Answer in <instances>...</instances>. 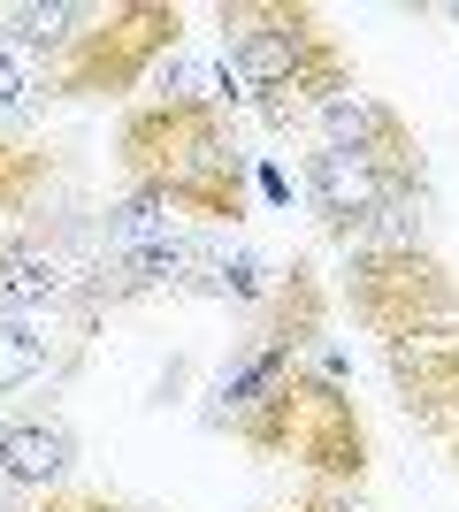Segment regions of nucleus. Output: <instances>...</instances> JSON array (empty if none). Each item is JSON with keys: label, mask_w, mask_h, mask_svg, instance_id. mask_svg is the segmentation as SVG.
<instances>
[{"label": "nucleus", "mask_w": 459, "mask_h": 512, "mask_svg": "<svg viewBox=\"0 0 459 512\" xmlns=\"http://www.w3.org/2000/svg\"><path fill=\"white\" fill-rule=\"evenodd\" d=\"M306 207L314 230L345 253L368 245H421L429 222V161H421L414 123L391 100L345 92L314 115V153H306Z\"/></svg>", "instance_id": "nucleus-1"}, {"label": "nucleus", "mask_w": 459, "mask_h": 512, "mask_svg": "<svg viewBox=\"0 0 459 512\" xmlns=\"http://www.w3.org/2000/svg\"><path fill=\"white\" fill-rule=\"evenodd\" d=\"M215 31H222V62L238 77V100L253 107L276 138L314 130V115H322L329 100L360 92L352 85L345 39H337L329 16L306 8V0H222Z\"/></svg>", "instance_id": "nucleus-2"}, {"label": "nucleus", "mask_w": 459, "mask_h": 512, "mask_svg": "<svg viewBox=\"0 0 459 512\" xmlns=\"http://www.w3.org/2000/svg\"><path fill=\"white\" fill-rule=\"evenodd\" d=\"M115 161L131 192L192 222H238L253 207V161L238 153V130L215 107H131L115 123Z\"/></svg>", "instance_id": "nucleus-3"}, {"label": "nucleus", "mask_w": 459, "mask_h": 512, "mask_svg": "<svg viewBox=\"0 0 459 512\" xmlns=\"http://www.w3.org/2000/svg\"><path fill=\"white\" fill-rule=\"evenodd\" d=\"M253 459H284V467L314 474L322 490H360L368 482V421H360V398L345 383H329L314 367H291L284 383L268 390L261 406H245L230 421Z\"/></svg>", "instance_id": "nucleus-4"}, {"label": "nucleus", "mask_w": 459, "mask_h": 512, "mask_svg": "<svg viewBox=\"0 0 459 512\" xmlns=\"http://www.w3.org/2000/svg\"><path fill=\"white\" fill-rule=\"evenodd\" d=\"M176 46H184V8L176 0H108L46 62L39 100H131V92L153 85V69Z\"/></svg>", "instance_id": "nucleus-5"}, {"label": "nucleus", "mask_w": 459, "mask_h": 512, "mask_svg": "<svg viewBox=\"0 0 459 512\" xmlns=\"http://www.w3.org/2000/svg\"><path fill=\"white\" fill-rule=\"evenodd\" d=\"M345 306L375 344H398L414 329L459 321V276L429 245H368L345 253Z\"/></svg>", "instance_id": "nucleus-6"}, {"label": "nucleus", "mask_w": 459, "mask_h": 512, "mask_svg": "<svg viewBox=\"0 0 459 512\" xmlns=\"http://www.w3.org/2000/svg\"><path fill=\"white\" fill-rule=\"evenodd\" d=\"M383 375H391L398 413L452 451L459 444V321H437V329L383 344Z\"/></svg>", "instance_id": "nucleus-7"}, {"label": "nucleus", "mask_w": 459, "mask_h": 512, "mask_svg": "<svg viewBox=\"0 0 459 512\" xmlns=\"http://www.w3.org/2000/svg\"><path fill=\"white\" fill-rule=\"evenodd\" d=\"M77 291V268L54 253L46 230H0V314H46V306H69Z\"/></svg>", "instance_id": "nucleus-8"}, {"label": "nucleus", "mask_w": 459, "mask_h": 512, "mask_svg": "<svg viewBox=\"0 0 459 512\" xmlns=\"http://www.w3.org/2000/svg\"><path fill=\"white\" fill-rule=\"evenodd\" d=\"M77 467V428L69 421H46V413H31V421H8L0 428V482L8 490H62V474Z\"/></svg>", "instance_id": "nucleus-9"}, {"label": "nucleus", "mask_w": 459, "mask_h": 512, "mask_svg": "<svg viewBox=\"0 0 459 512\" xmlns=\"http://www.w3.org/2000/svg\"><path fill=\"white\" fill-rule=\"evenodd\" d=\"M153 100H161V107H215V115H230V107H238V77H230V62H215V54L176 46L169 62L153 69Z\"/></svg>", "instance_id": "nucleus-10"}, {"label": "nucleus", "mask_w": 459, "mask_h": 512, "mask_svg": "<svg viewBox=\"0 0 459 512\" xmlns=\"http://www.w3.org/2000/svg\"><path fill=\"white\" fill-rule=\"evenodd\" d=\"M92 0H23V8H0V46H16V54H62L77 31H85Z\"/></svg>", "instance_id": "nucleus-11"}, {"label": "nucleus", "mask_w": 459, "mask_h": 512, "mask_svg": "<svg viewBox=\"0 0 459 512\" xmlns=\"http://www.w3.org/2000/svg\"><path fill=\"white\" fill-rule=\"evenodd\" d=\"M184 222H176L161 199H146V192H123L108 214H100V245H92V260L100 253H146V245H161V237H176Z\"/></svg>", "instance_id": "nucleus-12"}, {"label": "nucleus", "mask_w": 459, "mask_h": 512, "mask_svg": "<svg viewBox=\"0 0 459 512\" xmlns=\"http://www.w3.org/2000/svg\"><path fill=\"white\" fill-rule=\"evenodd\" d=\"M54 146H39V138H0V214H31L46 199V184H54Z\"/></svg>", "instance_id": "nucleus-13"}, {"label": "nucleus", "mask_w": 459, "mask_h": 512, "mask_svg": "<svg viewBox=\"0 0 459 512\" xmlns=\"http://www.w3.org/2000/svg\"><path fill=\"white\" fill-rule=\"evenodd\" d=\"M54 360V344H46V321L39 314H0V398H16L31 390Z\"/></svg>", "instance_id": "nucleus-14"}, {"label": "nucleus", "mask_w": 459, "mask_h": 512, "mask_svg": "<svg viewBox=\"0 0 459 512\" xmlns=\"http://www.w3.org/2000/svg\"><path fill=\"white\" fill-rule=\"evenodd\" d=\"M207 291L215 299H238V306H268V291H276V268H268L261 253H222L215 276H207Z\"/></svg>", "instance_id": "nucleus-15"}, {"label": "nucleus", "mask_w": 459, "mask_h": 512, "mask_svg": "<svg viewBox=\"0 0 459 512\" xmlns=\"http://www.w3.org/2000/svg\"><path fill=\"white\" fill-rule=\"evenodd\" d=\"M39 107V77L23 62L16 46H0V138H16V123Z\"/></svg>", "instance_id": "nucleus-16"}, {"label": "nucleus", "mask_w": 459, "mask_h": 512, "mask_svg": "<svg viewBox=\"0 0 459 512\" xmlns=\"http://www.w3.org/2000/svg\"><path fill=\"white\" fill-rule=\"evenodd\" d=\"M31 512H138V505H123V497H108V490H46Z\"/></svg>", "instance_id": "nucleus-17"}, {"label": "nucleus", "mask_w": 459, "mask_h": 512, "mask_svg": "<svg viewBox=\"0 0 459 512\" xmlns=\"http://www.w3.org/2000/svg\"><path fill=\"white\" fill-rule=\"evenodd\" d=\"M276 512H352V497H345V490H322V482H314L306 497H291V505H276Z\"/></svg>", "instance_id": "nucleus-18"}, {"label": "nucleus", "mask_w": 459, "mask_h": 512, "mask_svg": "<svg viewBox=\"0 0 459 512\" xmlns=\"http://www.w3.org/2000/svg\"><path fill=\"white\" fill-rule=\"evenodd\" d=\"M253 192H261L268 207H291V176L276 169V161H261V169H253Z\"/></svg>", "instance_id": "nucleus-19"}]
</instances>
